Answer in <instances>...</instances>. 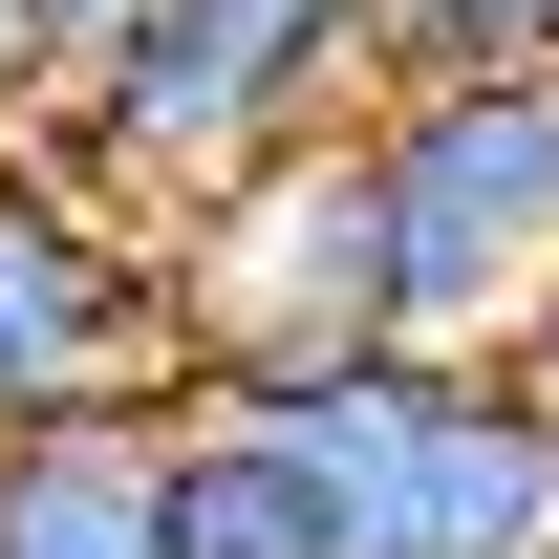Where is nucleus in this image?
<instances>
[{
  "label": "nucleus",
  "instance_id": "nucleus-2",
  "mask_svg": "<svg viewBox=\"0 0 559 559\" xmlns=\"http://www.w3.org/2000/svg\"><path fill=\"white\" fill-rule=\"evenodd\" d=\"M366 194H388V323L430 366H495L559 280V66H409L366 108Z\"/></svg>",
  "mask_w": 559,
  "mask_h": 559
},
{
  "label": "nucleus",
  "instance_id": "nucleus-9",
  "mask_svg": "<svg viewBox=\"0 0 559 559\" xmlns=\"http://www.w3.org/2000/svg\"><path fill=\"white\" fill-rule=\"evenodd\" d=\"M495 366H516V388H538V430H559V280L516 301V345H495Z\"/></svg>",
  "mask_w": 559,
  "mask_h": 559
},
{
  "label": "nucleus",
  "instance_id": "nucleus-3",
  "mask_svg": "<svg viewBox=\"0 0 559 559\" xmlns=\"http://www.w3.org/2000/svg\"><path fill=\"white\" fill-rule=\"evenodd\" d=\"M280 452L323 474V538L345 559H559V430L516 366H323L280 388Z\"/></svg>",
  "mask_w": 559,
  "mask_h": 559
},
{
  "label": "nucleus",
  "instance_id": "nucleus-8",
  "mask_svg": "<svg viewBox=\"0 0 559 559\" xmlns=\"http://www.w3.org/2000/svg\"><path fill=\"white\" fill-rule=\"evenodd\" d=\"M409 66H559V0H388V86Z\"/></svg>",
  "mask_w": 559,
  "mask_h": 559
},
{
  "label": "nucleus",
  "instance_id": "nucleus-1",
  "mask_svg": "<svg viewBox=\"0 0 559 559\" xmlns=\"http://www.w3.org/2000/svg\"><path fill=\"white\" fill-rule=\"evenodd\" d=\"M366 108H388V0H130L66 66L44 151L173 237V215H215L280 151H345Z\"/></svg>",
  "mask_w": 559,
  "mask_h": 559
},
{
  "label": "nucleus",
  "instance_id": "nucleus-4",
  "mask_svg": "<svg viewBox=\"0 0 559 559\" xmlns=\"http://www.w3.org/2000/svg\"><path fill=\"white\" fill-rule=\"evenodd\" d=\"M173 323H194V409H280L323 366H388V194H366V130L345 151H280L237 173L215 215H173Z\"/></svg>",
  "mask_w": 559,
  "mask_h": 559
},
{
  "label": "nucleus",
  "instance_id": "nucleus-6",
  "mask_svg": "<svg viewBox=\"0 0 559 559\" xmlns=\"http://www.w3.org/2000/svg\"><path fill=\"white\" fill-rule=\"evenodd\" d=\"M0 559H173V409L0 430Z\"/></svg>",
  "mask_w": 559,
  "mask_h": 559
},
{
  "label": "nucleus",
  "instance_id": "nucleus-7",
  "mask_svg": "<svg viewBox=\"0 0 559 559\" xmlns=\"http://www.w3.org/2000/svg\"><path fill=\"white\" fill-rule=\"evenodd\" d=\"M173 559H345L280 409H173Z\"/></svg>",
  "mask_w": 559,
  "mask_h": 559
},
{
  "label": "nucleus",
  "instance_id": "nucleus-5",
  "mask_svg": "<svg viewBox=\"0 0 559 559\" xmlns=\"http://www.w3.org/2000/svg\"><path fill=\"white\" fill-rule=\"evenodd\" d=\"M130 409H194L173 237L22 130L0 151V430H130Z\"/></svg>",
  "mask_w": 559,
  "mask_h": 559
},
{
  "label": "nucleus",
  "instance_id": "nucleus-10",
  "mask_svg": "<svg viewBox=\"0 0 559 559\" xmlns=\"http://www.w3.org/2000/svg\"><path fill=\"white\" fill-rule=\"evenodd\" d=\"M22 22H44V44H66V66H86V44H108V22H130V0H22Z\"/></svg>",
  "mask_w": 559,
  "mask_h": 559
}]
</instances>
